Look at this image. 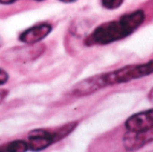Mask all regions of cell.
I'll return each mask as SVG.
<instances>
[{"label":"cell","mask_w":153,"mask_h":152,"mask_svg":"<svg viewBox=\"0 0 153 152\" xmlns=\"http://www.w3.org/2000/svg\"><path fill=\"white\" fill-rule=\"evenodd\" d=\"M9 79V74L6 71L0 68V85H4Z\"/></svg>","instance_id":"obj_11"},{"label":"cell","mask_w":153,"mask_h":152,"mask_svg":"<svg viewBox=\"0 0 153 152\" xmlns=\"http://www.w3.org/2000/svg\"><path fill=\"white\" fill-rule=\"evenodd\" d=\"M148 99H149V101H150L151 103H152L153 104V88L150 90V92H149V94H148Z\"/></svg>","instance_id":"obj_14"},{"label":"cell","mask_w":153,"mask_h":152,"mask_svg":"<svg viewBox=\"0 0 153 152\" xmlns=\"http://www.w3.org/2000/svg\"><path fill=\"white\" fill-rule=\"evenodd\" d=\"M153 142V129L145 132L127 131L123 136V144L126 151H137Z\"/></svg>","instance_id":"obj_6"},{"label":"cell","mask_w":153,"mask_h":152,"mask_svg":"<svg viewBox=\"0 0 153 152\" xmlns=\"http://www.w3.org/2000/svg\"><path fill=\"white\" fill-rule=\"evenodd\" d=\"M28 150H30L28 142L22 140L13 141L0 146V151L4 152H23Z\"/></svg>","instance_id":"obj_9"},{"label":"cell","mask_w":153,"mask_h":152,"mask_svg":"<svg viewBox=\"0 0 153 152\" xmlns=\"http://www.w3.org/2000/svg\"><path fill=\"white\" fill-rule=\"evenodd\" d=\"M78 124V122H71L54 130L36 129L31 131L28 135L29 149L33 151H39L47 149L55 142L67 137L74 131Z\"/></svg>","instance_id":"obj_2"},{"label":"cell","mask_w":153,"mask_h":152,"mask_svg":"<svg viewBox=\"0 0 153 152\" xmlns=\"http://www.w3.org/2000/svg\"><path fill=\"white\" fill-rule=\"evenodd\" d=\"M45 50L44 45H30V47H22L20 48H16L13 50V53L10 54L14 56L15 60L19 61H26V60H33L38 58Z\"/></svg>","instance_id":"obj_8"},{"label":"cell","mask_w":153,"mask_h":152,"mask_svg":"<svg viewBox=\"0 0 153 152\" xmlns=\"http://www.w3.org/2000/svg\"><path fill=\"white\" fill-rule=\"evenodd\" d=\"M17 0H0V4H12L14 2H16Z\"/></svg>","instance_id":"obj_13"},{"label":"cell","mask_w":153,"mask_h":152,"mask_svg":"<svg viewBox=\"0 0 153 152\" xmlns=\"http://www.w3.org/2000/svg\"><path fill=\"white\" fill-rule=\"evenodd\" d=\"M124 3V0H101V4L108 10H115L119 8Z\"/></svg>","instance_id":"obj_10"},{"label":"cell","mask_w":153,"mask_h":152,"mask_svg":"<svg viewBox=\"0 0 153 152\" xmlns=\"http://www.w3.org/2000/svg\"><path fill=\"white\" fill-rule=\"evenodd\" d=\"M105 73L90 76L77 82L71 90V94L77 98L90 96L104 88H107Z\"/></svg>","instance_id":"obj_4"},{"label":"cell","mask_w":153,"mask_h":152,"mask_svg":"<svg viewBox=\"0 0 153 152\" xmlns=\"http://www.w3.org/2000/svg\"><path fill=\"white\" fill-rule=\"evenodd\" d=\"M144 20L145 13L142 9L125 13L117 20L108 21L97 26L85 39L84 43L88 47L104 46L124 39L133 34Z\"/></svg>","instance_id":"obj_1"},{"label":"cell","mask_w":153,"mask_h":152,"mask_svg":"<svg viewBox=\"0 0 153 152\" xmlns=\"http://www.w3.org/2000/svg\"><path fill=\"white\" fill-rule=\"evenodd\" d=\"M51 31L52 26L50 24L41 23L39 25L31 26L29 29L25 30L24 31H22L19 36V39L20 41L25 44L33 45L44 39L50 34Z\"/></svg>","instance_id":"obj_7"},{"label":"cell","mask_w":153,"mask_h":152,"mask_svg":"<svg viewBox=\"0 0 153 152\" xmlns=\"http://www.w3.org/2000/svg\"><path fill=\"white\" fill-rule=\"evenodd\" d=\"M8 90H0V104L4 101V99L7 97Z\"/></svg>","instance_id":"obj_12"},{"label":"cell","mask_w":153,"mask_h":152,"mask_svg":"<svg viewBox=\"0 0 153 152\" xmlns=\"http://www.w3.org/2000/svg\"><path fill=\"white\" fill-rule=\"evenodd\" d=\"M153 73V58L143 64L128 65L119 69L106 73L107 82L109 86H114L122 83L141 79Z\"/></svg>","instance_id":"obj_3"},{"label":"cell","mask_w":153,"mask_h":152,"mask_svg":"<svg viewBox=\"0 0 153 152\" xmlns=\"http://www.w3.org/2000/svg\"><path fill=\"white\" fill-rule=\"evenodd\" d=\"M127 131L131 132H145L153 129V108L136 113L125 123Z\"/></svg>","instance_id":"obj_5"},{"label":"cell","mask_w":153,"mask_h":152,"mask_svg":"<svg viewBox=\"0 0 153 152\" xmlns=\"http://www.w3.org/2000/svg\"><path fill=\"white\" fill-rule=\"evenodd\" d=\"M59 1H61V2H63V3H65V4H70V3H74V2H76L77 0H59Z\"/></svg>","instance_id":"obj_15"},{"label":"cell","mask_w":153,"mask_h":152,"mask_svg":"<svg viewBox=\"0 0 153 152\" xmlns=\"http://www.w3.org/2000/svg\"><path fill=\"white\" fill-rule=\"evenodd\" d=\"M36 1H39L40 2V1H44V0H36Z\"/></svg>","instance_id":"obj_16"}]
</instances>
